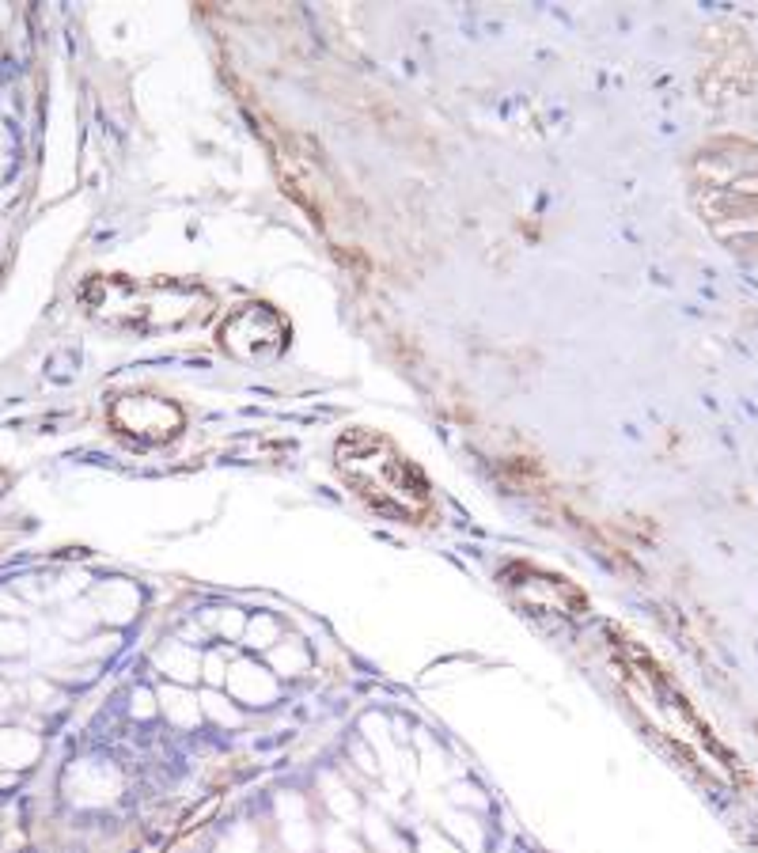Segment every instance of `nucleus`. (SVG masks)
<instances>
[{
    "mask_svg": "<svg viewBox=\"0 0 758 853\" xmlns=\"http://www.w3.org/2000/svg\"><path fill=\"white\" fill-rule=\"evenodd\" d=\"M690 198L705 228L758 262V148L736 137L709 141L690 160Z\"/></svg>",
    "mask_w": 758,
    "mask_h": 853,
    "instance_id": "obj_1",
    "label": "nucleus"
},
{
    "mask_svg": "<svg viewBox=\"0 0 758 853\" xmlns=\"http://www.w3.org/2000/svg\"><path fill=\"white\" fill-rule=\"evenodd\" d=\"M334 466L353 494L379 516L421 523L432 516V489L425 471L394 440L372 429H349L334 444Z\"/></svg>",
    "mask_w": 758,
    "mask_h": 853,
    "instance_id": "obj_2",
    "label": "nucleus"
},
{
    "mask_svg": "<svg viewBox=\"0 0 758 853\" xmlns=\"http://www.w3.org/2000/svg\"><path fill=\"white\" fill-rule=\"evenodd\" d=\"M106 322L137 334H160V330H183L209 319L212 296L194 281L178 277H155V281H103L99 304Z\"/></svg>",
    "mask_w": 758,
    "mask_h": 853,
    "instance_id": "obj_3",
    "label": "nucleus"
},
{
    "mask_svg": "<svg viewBox=\"0 0 758 853\" xmlns=\"http://www.w3.org/2000/svg\"><path fill=\"white\" fill-rule=\"evenodd\" d=\"M288 342H292V327L270 304H239L220 322V349L243 364L277 360L288 349Z\"/></svg>",
    "mask_w": 758,
    "mask_h": 853,
    "instance_id": "obj_4",
    "label": "nucleus"
},
{
    "mask_svg": "<svg viewBox=\"0 0 758 853\" xmlns=\"http://www.w3.org/2000/svg\"><path fill=\"white\" fill-rule=\"evenodd\" d=\"M111 422L126 436H133L137 444H167L183 432L186 414H183V406L163 399V394L137 391V394H122L111 406Z\"/></svg>",
    "mask_w": 758,
    "mask_h": 853,
    "instance_id": "obj_5",
    "label": "nucleus"
},
{
    "mask_svg": "<svg viewBox=\"0 0 758 853\" xmlns=\"http://www.w3.org/2000/svg\"><path fill=\"white\" fill-rule=\"evenodd\" d=\"M501 581L508 584L527 607H535V611H565V615L584 611V592H580L576 584H569L565 576L543 573V569H535V566H523V561H516V566L504 569Z\"/></svg>",
    "mask_w": 758,
    "mask_h": 853,
    "instance_id": "obj_6",
    "label": "nucleus"
}]
</instances>
